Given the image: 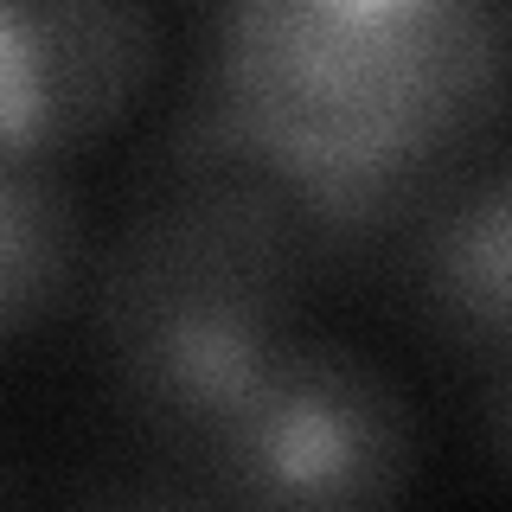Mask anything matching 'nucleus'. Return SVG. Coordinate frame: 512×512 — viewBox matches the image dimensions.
<instances>
[{
    "label": "nucleus",
    "instance_id": "f257e3e1",
    "mask_svg": "<svg viewBox=\"0 0 512 512\" xmlns=\"http://www.w3.org/2000/svg\"><path fill=\"white\" fill-rule=\"evenodd\" d=\"M320 282L269 141L205 84L148 148L96 256L90 333L135 442L180 468Z\"/></svg>",
    "mask_w": 512,
    "mask_h": 512
},
{
    "label": "nucleus",
    "instance_id": "f03ea898",
    "mask_svg": "<svg viewBox=\"0 0 512 512\" xmlns=\"http://www.w3.org/2000/svg\"><path fill=\"white\" fill-rule=\"evenodd\" d=\"M416 455L423 436L397 378L359 346L295 327L173 474L205 506L359 512L410 493Z\"/></svg>",
    "mask_w": 512,
    "mask_h": 512
},
{
    "label": "nucleus",
    "instance_id": "7ed1b4c3",
    "mask_svg": "<svg viewBox=\"0 0 512 512\" xmlns=\"http://www.w3.org/2000/svg\"><path fill=\"white\" fill-rule=\"evenodd\" d=\"M154 71V0H0V154H84L148 96Z\"/></svg>",
    "mask_w": 512,
    "mask_h": 512
},
{
    "label": "nucleus",
    "instance_id": "20e7f679",
    "mask_svg": "<svg viewBox=\"0 0 512 512\" xmlns=\"http://www.w3.org/2000/svg\"><path fill=\"white\" fill-rule=\"evenodd\" d=\"M391 314L455 372L512 352V154L487 148L372 256Z\"/></svg>",
    "mask_w": 512,
    "mask_h": 512
},
{
    "label": "nucleus",
    "instance_id": "39448f33",
    "mask_svg": "<svg viewBox=\"0 0 512 512\" xmlns=\"http://www.w3.org/2000/svg\"><path fill=\"white\" fill-rule=\"evenodd\" d=\"M84 269V212L64 160L0 154V346L64 308Z\"/></svg>",
    "mask_w": 512,
    "mask_h": 512
},
{
    "label": "nucleus",
    "instance_id": "423d86ee",
    "mask_svg": "<svg viewBox=\"0 0 512 512\" xmlns=\"http://www.w3.org/2000/svg\"><path fill=\"white\" fill-rule=\"evenodd\" d=\"M474 429L500 480H512V352L493 359L487 372H474Z\"/></svg>",
    "mask_w": 512,
    "mask_h": 512
}]
</instances>
